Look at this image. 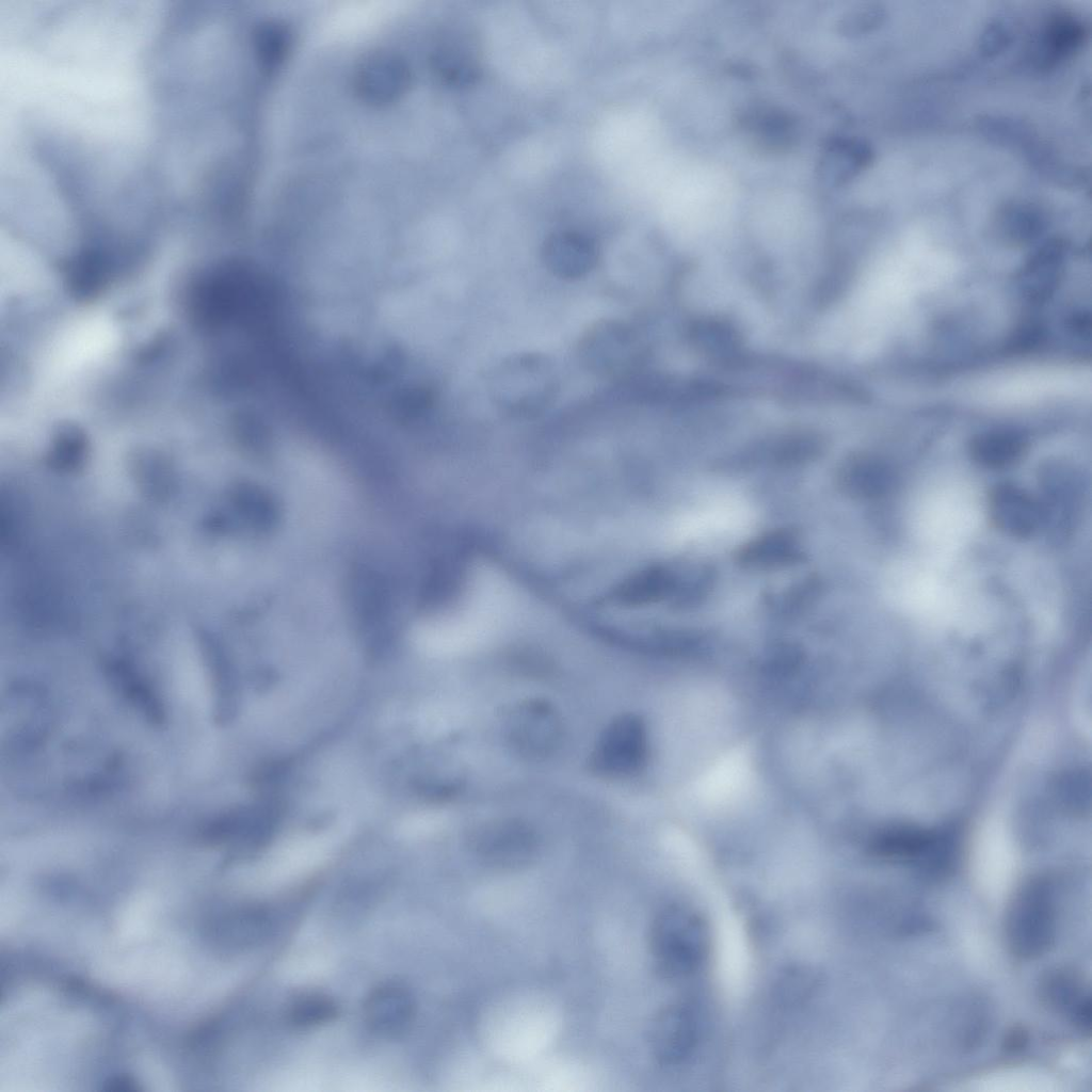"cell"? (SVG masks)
<instances>
[{
    "label": "cell",
    "instance_id": "obj_16",
    "mask_svg": "<svg viewBox=\"0 0 1092 1092\" xmlns=\"http://www.w3.org/2000/svg\"><path fill=\"white\" fill-rule=\"evenodd\" d=\"M1066 244L1050 239L1039 246L1018 273V287L1026 300L1044 302L1053 295L1064 272Z\"/></svg>",
    "mask_w": 1092,
    "mask_h": 1092
},
{
    "label": "cell",
    "instance_id": "obj_21",
    "mask_svg": "<svg viewBox=\"0 0 1092 1092\" xmlns=\"http://www.w3.org/2000/svg\"><path fill=\"white\" fill-rule=\"evenodd\" d=\"M677 589L675 574L665 566H651L631 577L619 591V600L625 606H644L674 594Z\"/></svg>",
    "mask_w": 1092,
    "mask_h": 1092
},
{
    "label": "cell",
    "instance_id": "obj_32",
    "mask_svg": "<svg viewBox=\"0 0 1092 1092\" xmlns=\"http://www.w3.org/2000/svg\"><path fill=\"white\" fill-rule=\"evenodd\" d=\"M1009 42L1007 29L1000 23H993L982 34L979 49L984 55L992 57L1003 50Z\"/></svg>",
    "mask_w": 1092,
    "mask_h": 1092
},
{
    "label": "cell",
    "instance_id": "obj_25",
    "mask_svg": "<svg viewBox=\"0 0 1092 1092\" xmlns=\"http://www.w3.org/2000/svg\"><path fill=\"white\" fill-rule=\"evenodd\" d=\"M339 1014L334 999L323 994H307L296 998L288 1008L287 1021L295 1028L307 1029L325 1025Z\"/></svg>",
    "mask_w": 1092,
    "mask_h": 1092
},
{
    "label": "cell",
    "instance_id": "obj_18",
    "mask_svg": "<svg viewBox=\"0 0 1092 1092\" xmlns=\"http://www.w3.org/2000/svg\"><path fill=\"white\" fill-rule=\"evenodd\" d=\"M741 127L751 143L766 152L788 150L796 142L794 121L781 109L755 106L741 117Z\"/></svg>",
    "mask_w": 1092,
    "mask_h": 1092
},
{
    "label": "cell",
    "instance_id": "obj_1",
    "mask_svg": "<svg viewBox=\"0 0 1092 1092\" xmlns=\"http://www.w3.org/2000/svg\"><path fill=\"white\" fill-rule=\"evenodd\" d=\"M649 947L659 971L668 977L686 976L695 971L707 957L709 931L694 910L670 904L653 919Z\"/></svg>",
    "mask_w": 1092,
    "mask_h": 1092
},
{
    "label": "cell",
    "instance_id": "obj_28",
    "mask_svg": "<svg viewBox=\"0 0 1092 1092\" xmlns=\"http://www.w3.org/2000/svg\"><path fill=\"white\" fill-rule=\"evenodd\" d=\"M256 49L259 60L267 67L280 63L290 46V33L277 22H267L256 32Z\"/></svg>",
    "mask_w": 1092,
    "mask_h": 1092
},
{
    "label": "cell",
    "instance_id": "obj_4",
    "mask_svg": "<svg viewBox=\"0 0 1092 1092\" xmlns=\"http://www.w3.org/2000/svg\"><path fill=\"white\" fill-rule=\"evenodd\" d=\"M505 732L512 748L528 759L555 753L562 738V723L555 707L542 700H527L508 712Z\"/></svg>",
    "mask_w": 1092,
    "mask_h": 1092
},
{
    "label": "cell",
    "instance_id": "obj_13",
    "mask_svg": "<svg viewBox=\"0 0 1092 1092\" xmlns=\"http://www.w3.org/2000/svg\"><path fill=\"white\" fill-rule=\"evenodd\" d=\"M837 485L847 496L858 500H873L889 494L896 483V473L889 463L867 453L849 456L838 468Z\"/></svg>",
    "mask_w": 1092,
    "mask_h": 1092
},
{
    "label": "cell",
    "instance_id": "obj_19",
    "mask_svg": "<svg viewBox=\"0 0 1092 1092\" xmlns=\"http://www.w3.org/2000/svg\"><path fill=\"white\" fill-rule=\"evenodd\" d=\"M871 160L872 151L866 143L838 138L824 146L817 171L826 183L841 186L867 167Z\"/></svg>",
    "mask_w": 1092,
    "mask_h": 1092
},
{
    "label": "cell",
    "instance_id": "obj_29",
    "mask_svg": "<svg viewBox=\"0 0 1092 1092\" xmlns=\"http://www.w3.org/2000/svg\"><path fill=\"white\" fill-rule=\"evenodd\" d=\"M885 18V10L877 3L860 4L839 19L838 30L841 34L856 37L877 29Z\"/></svg>",
    "mask_w": 1092,
    "mask_h": 1092
},
{
    "label": "cell",
    "instance_id": "obj_9",
    "mask_svg": "<svg viewBox=\"0 0 1092 1092\" xmlns=\"http://www.w3.org/2000/svg\"><path fill=\"white\" fill-rule=\"evenodd\" d=\"M411 69L399 54L379 50L367 54L357 65L354 85L363 100L372 105H388L407 91Z\"/></svg>",
    "mask_w": 1092,
    "mask_h": 1092
},
{
    "label": "cell",
    "instance_id": "obj_22",
    "mask_svg": "<svg viewBox=\"0 0 1092 1092\" xmlns=\"http://www.w3.org/2000/svg\"><path fill=\"white\" fill-rule=\"evenodd\" d=\"M1083 36L1085 29L1074 16L1066 13L1051 16L1042 37L1044 64L1055 65L1072 55L1080 47Z\"/></svg>",
    "mask_w": 1092,
    "mask_h": 1092
},
{
    "label": "cell",
    "instance_id": "obj_2",
    "mask_svg": "<svg viewBox=\"0 0 1092 1092\" xmlns=\"http://www.w3.org/2000/svg\"><path fill=\"white\" fill-rule=\"evenodd\" d=\"M1056 933L1057 904L1054 885L1046 878H1032L1016 892L1008 909V946L1018 958L1037 959L1050 949Z\"/></svg>",
    "mask_w": 1092,
    "mask_h": 1092
},
{
    "label": "cell",
    "instance_id": "obj_33",
    "mask_svg": "<svg viewBox=\"0 0 1092 1092\" xmlns=\"http://www.w3.org/2000/svg\"><path fill=\"white\" fill-rule=\"evenodd\" d=\"M1029 1037L1026 1029L1022 1026L1012 1027L1003 1039V1048L1008 1053L1022 1051L1028 1043Z\"/></svg>",
    "mask_w": 1092,
    "mask_h": 1092
},
{
    "label": "cell",
    "instance_id": "obj_20",
    "mask_svg": "<svg viewBox=\"0 0 1092 1092\" xmlns=\"http://www.w3.org/2000/svg\"><path fill=\"white\" fill-rule=\"evenodd\" d=\"M1026 436L1014 429H993L976 435L969 445L973 461L989 469H1003L1022 459L1027 449Z\"/></svg>",
    "mask_w": 1092,
    "mask_h": 1092
},
{
    "label": "cell",
    "instance_id": "obj_7",
    "mask_svg": "<svg viewBox=\"0 0 1092 1092\" xmlns=\"http://www.w3.org/2000/svg\"><path fill=\"white\" fill-rule=\"evenodd\" d=\"M945 840L935 831L915 825H894L877 835L871 849L877 856L887 861L915 863L934 869L945 862Z\"/></svg>",
    "mask_w": 1092,
    "mask_h": 1092
},
{
    "label": "cell",
    "instance_id": "obj_30",
    "mask_svg": "<svg viewBox=\"0 0 1092 1092\" xmlns=\"http://www.w3.org/2000/svg\"><path fill=\"white\" fill-rule=\"evenodd\" d=\"M818 982L817 975L810 968L802 966L790 968L785 971L778 982V995L787 1003H797L807 998L817 987Z\"/></svg>",
    "mask_w": 1092,
    "mask_h": 1092
},
{
    "label": "cell",
    "instance_id": "obj_31",
    "mask_svg": "<svg viewBox=\"0 0 1092 1092\" xmlns=\"http://www.w3.org/2000/svg\"><path fill=\"white\" fill-rule=\"evenodd\" d=\"M820 593V583L815 578L806 579L788 591L784 598V611L796 612L807 606Z\"/></svg>",
    "mask_w": 1092,
    "mask_h": 1092
},
{
    "label": "cell",
    "instance_id": "obj_17",
    "mask_svg": "<svg viewBox=\"0 0 1092 1092\" xmlns=\"http://www.w3.org/2000/svg\"><path fill=\"white\" fill-rule=\"evenodd\" d=\"M805 558L798 534L789 529L765 532L738 548L735 560L748 569H773L794 565Z\"/></svg>",
    "mask_w": 1092,
    "mask_h": 1092
},
{
    "label": "cell",
    "instance_id": "obj_11",
    "mask_svg": "<svg viewBox=\"0 0 1092 1092\" xmlns=\"http://www.w3.org/2000/svg\"><path fill=\"white\" fill-rule=\"evenodd\" d=\"M631 333L616 320H601L590 326L580 339L581 363L592 372L616 374L628 364Z\"/></svg>",
    "mask_w": 1092,
    "mask_h": 1092
},
{
    "label": "cell",
    "instance_id": "obj_23",
    "mask_svg": "<svg viewBox=\"0 0 1092 1092\" xmlns=\"http://www.w3.org/2000/svg\"><path fill=\"white\" fill-rule=\"evenodd\" d=\"M997 226L1000 236L1006 241L1023 244L1039 236L1044 221L1034 207L1025 204H1010L1000 210Z\"/></svg>",
    "mask_w": 1092,
    "mask_h": 1092
},
{
    "label": "cell",
    "instance_id": "obj_10",
    "mask_svg": "<svg viewBox=\"0 0 1092 1092\" xmlns=\"http://www.w3.org/2000/svg\"><path fill=\"white\" fill-rule=\"evenodd\" d=\"M992 524L1015 539L1032 536L1045 520L1043 505L1028 492L1011 483L993 487L987 498Z\"/></svg>",
    "mask_w": 1092,
    "mask_h": 1092
},
{
    "label": "cell",
    "instance_id": "obj_3",
    "mask_svg": "<svg viewBox=\"0 0 1092 1092\" xmlns=\"http://www.w3.org/2000/svg\"><path fill=\"white\" fill-rule=\"evenodd\" d=\"M558 379L551 362L541 354H520L495 370L491 390L495 403L518 416L537 414L555 398Z\"/></svg>",
    "mask_w": 1092,
    "mask_h": 1092
},
{
    "label": "cell",
    "instance_id": "obj_6",
    "mask_svg": "<svg viewBox=\"0 0 1092 1092\" xmlns=\"http://www.w3.org/2000/svg\"><path fill=\"white\" fill-rule=\"evenodd\" d=\"M470 844L481 861L503 869L527 865L537 849L534 831L516 819L492 820L479 824L471 833Z\"/></svg>",
    "mask_w": 1092,
    "mask_h": 1092
},
{
    "label": "cell",
    "instance_id": "obj_24",
    "mask_svg": "<svg viewBox=\"0 0 1092 1092\" xmlns=\"http://www.w3.org/2000/svg\"><path fill=\"white\" fill-rule=\"evenodd\" d=\"M271 929V916L261 906L235 912L224 921L225 938L239 947L252 946L264 938Z\"/></svg>",
    "mask_w": 1092,
    "mask_h": 1092
},
{
    "label": "cell",
    "instance_id": "obj_5",
    "mask_svg": "<svg viewBox=\"0 0 1092 1092\" xmlns=\"http://www.w3.org/2000/svg\"><path fill=\"white\" fill-rule=\"evenodd\" d=\"M645 755L643 722L633 714H624L611 721L600 734L592 752L591 766L605 776H625L642 766Z\"/></svg>",
    "mask_w": 1092,
    "mask_h": 1092
},
{
    "label": "cell",
    "instance_id": "obj_12",
    "mask_svg": "<svg viewBox=\"0 0 1092 1092\" xmlns=\"http://www.w3.org/2000/svg\"><path fill=\"white\" fill-rule=\"evenodd\" d=\"M544 266L555 276L574 280L588 275L598 261V250L588 236L561 230L546 238L542 246Z\"/></svg>",
    "mask_w": 1092,
    "mask_h": 1092
},
{
    "label": "cell",
    "instance_id": "obj_27",
    "mask_svg": "<svg viewBox=\"0 0 1092 1092\" xmlns=\"http://www.w3.org/2000/svg\"><path fill=\"white\" fill-rule=\"evenodd\" d=\"M114 678L123 693L132 701L152 722H161L163 712L158 698L152 694L142 678L125 664L111 668Z\"/></svg>",
    "mask_w": 1092,
    "mask_h": 1092
},
{
    "label": "cell",
    "instance_id": "obj_8",
    "mask_svg": "<svg viewBox=\"0 0 1092 1092\" xmlns=\"http://www.w3.org/2000/svg\"><path fill=\"white\" fill-rule=\"evenodd\" d=\"M698 1032L697 1019L690 1007L680 1002L668 1005L655 1015L649 1027L653 1056L661 1064L680 1063L696 1047Z\"/></svg>",
    "mask_w": 1092,
    "mask_h": 1092
},
{
    "label": "cell",
    "instance_id": "obj_34",
    "mask_svg": "<svg viewBox=\"0 0 1092 1092\" xmlns=\"http://www.w3.org/2000/svg\"><path fill=\"white\" fill-rule=\"evenodd\" d=\"M108 1085L110 1090H135V1082L130 1077L118 1076L112 1078Z\"/></svg>",
    "mask_w": 1092,
    "mask_h": 1092
},
{
    "label": "cell",
    "instance_id": "obj_15",
    "mask_svg": "<svg viewBox=\"0 0 1092 1092\" xmlns=\"http://www.w3.org/2000/svg\"><path fill=\"white\" fill-rule=\"evenodd\" d=\"M415 1003L411 993L399 984H383L368 995L364 1003L365 1022L373 1032L397 1037L412 1024Z\"/></svg>",
    "mask_w": 1092,
    "mask_h": 1092
},
{
    "label": "cell",
    "instance_id": "obj_26",
    "mask_svg": "<svg viewBox=\"0 0 1092 1092\" xmlns=\"http://www.w3.org/2000/svg\"><path fill=\"white\" fill-rule=\"evenodd\" d=\"M822 452V441L814 435L788 436L762 452L766 461L777 466H797L816 460Z\"/></svg>",
    "mask_w": 1092,
    "mask_h": 1092
},
{
    "label": "cell",
    "instance_id": "obj_14",
    "mask_svg": "<svg viewBox=\"0 0 1092 1092\" xmlns=\"http://www.w3.org/2000/svg\"><path fill=\"white\" fill-rule=\"evenodd\" d=\"M1042 1002L1050 1010L1069 1015L1081 1031L1091 1029V998L1080 977L1069 968L1050 969L1039 986Z\"/></svg>",
    "mask_w": 1092,
    "mask_h": 1092
}]
</instances>
